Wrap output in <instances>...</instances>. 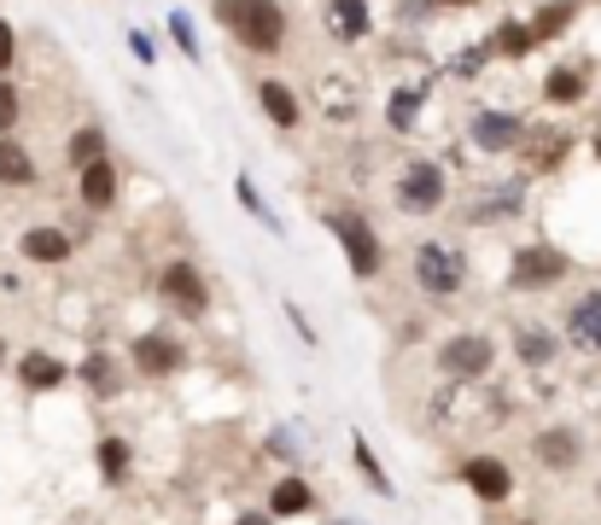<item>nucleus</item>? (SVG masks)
Listing matches in <instances>:
<instances>
[{
	"label": "nucleus",
	"instance_id": "nucleus-1",
	"mask_svg": "<svg viewBox=\"0 0 601 525\" xmlns=\"http://www.w3.org/2000/svg\"><path fill=\"white\" fill-rule=\"evenodd\" d=\"M216 12H222V24H228L234 47H246V53H257V59L286 53L292 24H286L281 0H216Z\"/></svg>",
	"mask_w": 601,
	"mask_h": 525
},
{
	"label": "nucleus",
	"instance_id": "nucleus-2",
	"mask_svg": "<svg viewBox=\"0 0 601 525\" xmlns=\"http://www.w3.org/2000/svg\"><path fill=\"white\" fill-rule=\"evenodd\" d=\"M415 286L426 298H456L461 286H468V258H461V246L421 240L415 246Z\"/></svg>",
	"mask_w": 601,
	"mask_h": 525
},
{
	"label": "nucleus",
	"instance_id": "nucleus-3",
	"mask_svg": "<svg viewBox=\"0 0 601 525\" xmlns=\"http://www.w3.org/2000/svg\"><path fill=\"white\" fill-rule=\"evenodd\" d=\"M328 228H333V240L345 246V263H351V275H356V281H374V275H380L386 246H380V234L368 228V216H356V211H333V216H328Z\"/></svg>",
	"mask_w": 601,
	"mask_h": 525
},
{
	"label": "nucleus",
	"instance_id": "nucleus-4",
	"mask_svg": "<svg viewBox=\"0 0 601 525\" xmlns=\"http://www.w3.org/2000/svg\"><path fill=\"white\" fill-rule=\"evenodd\" d=\"M398 211H409V216H433V211H444V199H450V176H444L438 164H403V176H398Z\"/></svg>",
	"mask_w": 601,
	"mask_h": 525
},
{
	"label": "nucleus",
	"instance_id": "nucleus-5",
	"mask_svg": "<svg viewBox=\"0 0 601 525\" xmlns=\"http://www.w3.org/2000/svg\"><path fill=\"white\" fill-rule=\"evenodd\" d=\"M566 269H573V258L555 246H520L514 251V269H508V286L514 293H549V286L566 281Z\"/></svg>",
	"mask_w": 601,
	"mask_h": 525
},
{
	"label": "nucleus",
	"instance_id": "nucleus-6",
	"mask_svg": "<svg viewBox=\"0 0 601 525\" xmlns=\"http://www.w3.org/2000/svg\"><path fill=\"white\" fill-rule=\"evenodd\" d=\"M158 298H164L176 315H204V310H211V286H204V269L187 263V258L164 263V269H158Z\"/></svg>",
	"mask_w": 601,
	"mask_h": 525
},
{
	"label": "nucleus",
	"instance_id": "nucleus-7",
	"mask_svg": "<svg viewBox=\"0 0 601 525\" xmlns=\"http://www.w3.org/2000/svg\"><path fill=\"white\" fill-rule=\"evenodd\" d=\"M438 368L450 380H485L496 368V338L491 333H456L438 345Z\"/></svg>",
	"mask_w": 601,
	"mask_h": 525
},
{
	"label": "nucleus",
	"instance_id": "nucleus-8",
	"mask_svg": "<svg viewBox=\"0 0 601 525\" xmlns=\"http://www.w3.org/2000/svg\"><path fill=\"white\" fill-rule=\"evenodd\" d=\"M526 129H531V123H526L520 111H496V106H485V111L468 117V141H473L479 152H520Z\"/></svg>",
	"mask_w": 601,
	"mask_h": 525
},
{
	"label": "nucleus",
	"instance_id": "nucleus-9",
	"mask_svg": "<svg viewBox=\"0 0 601 525\" xmlns=\"http://www.w3.org/2000/svg\"><path fill=\"white\" fill-rule=\"evenodd\" d=\"M531 455H538L543 473H573L584 462V432L578 427H543L531 438Z\"/></svg>",
	"mask_w": 601,
	"mask_h": 525
},
{
	"label": "nucleus",
	"instance_id": "nucleus-10",
	"mask_svg": "<svg viewBox=\"0 0 601 525\" xmlns=\"http://www.w3.org/2000/svg\"><path fill=\"white\" fill-rule=\"evenodd\" d=\"M129 362L141 368L146 380H164V374H176V368L187 362V350L176 345V338H164V333H141L134 350H129Z\"/></svg>",
	"mask_w": 601,
	"mask_h": 525
},
{
	"label": "nucleus",
	"instance_id": "nucleus-11",
	"mask_svg": "<svg viewBox=\"0 0 601 525\" xmlns=\"http://www.w3.org/2000/svg\"><path fill=\"white\" fill-rule=\"evenodd\" d=\"M257 106H263V117L274 129H298L304 123V106H298V94H292L286 76H257Z\"/></svg>",
	"mask_w": 601,
	"mask_h": 525
},
{
	"label": "nucleus",
	"instance_id": "nucleus-12",
	"mask_svg": "<svg viewBox=\"0 0 601 525\" xmlns=\"http://www.w3.org/2000/svg\"><path fill=\"white\" fill-rule=\"evenodd\" d=\"M461 479L473 485L479 502H508V497H514V473L496 462V455H473V462L461 467Z\"/></svg>",
	"mask_w": 601,
	"mask_h": 525
},
{
	"label": "nucleus",
	"instance_id": "nucleus-13",
	"mask_svg": "<svg viewBox=\"0 0 601 525\" xmlns=\"http://www.w3.org/2000/svg\"><path fill=\"white\" fill-rule=\"evenodd\" d=\"M76 193H82V205H89V211H111L117 205V164L111 158L82 164L76 169Z\"/></svg>",
	"mask_w": 601,
	"mask_h": 525
},
{
	"label": "nucleus",
	"instance_id": "nucleus-14",
	"mask_svg": "<svg viewBox=\"0 0 601 525\" xmlns=\"http://www.w3.org/2000/svg\"><path fill=\"white\" fill-rule=\"evenodd\" d=\"M328 29H333V41H368L374 36V12H368V0H328Z\"/></svg>",
	"mask_w": 601,
	"mask_h": 525
},
{
	"label": "nucleus",
	"instance_id": "nucleus-15",
	"mask_svg": "<svg viewBox=\"0 0 601 525\" xmlns=\"http://www.w3.org/2000/svg\"><path fill=\"white\" fill-rule=\"evenodd\" d=\"M566 338L584 350H601V293H584L573 310H566Z\"/></svg>",
	"mask_w": 601,
	"mask_h": 525
},
{
	"label": "nucleus",
	"instance_id": "nucleus-16",
	"mask_svg": "<svg viewBox=\"0 0 601 525\" xmlns=\"http://www.w3.org/2000/svg\"><path fill=\"white\" fill-rule=\"evenodd\" d=\"M19 251H24L30 263L54 269V263H64V258H71V234H64V228H30L24 240H19Z\"/></svg>",
	"mask_w": 601,
	"mask_h": 525
},
{
	"label": "nucleus",
	"instance_id": "nucleus-17",
	"mask_svg": "<svg viewBox=\"0 0 601 525\" xmlns=\"http://www.w3.org/2000/svg\"><path fill=\"white\" fill-rule=\"evenodd\" d=\"M0 188H36V158L12 134H0Z\"/></svg>",
	"mask_w": 601,
	"mask_h": 525
},
{
	"label": "nucleus",
	"instance_id": "nucleus-18",
	"mask_svg": "<svg viewBox=\"0 0 601 525\" xmlns=\"http://www.w3.org/2000/svg\"><path fill=\"white\" fill-rule=\"evenodd\" d=\"M514 350H520V362H531V368H549L561 357V338L555 333H543V327H514Z\"/></svg>",
	"mask_w": 601,
	"mask_h": 525
},
{
	"label": "nucleus",
	"instance_id": "nucleus-19",
	"mask_svg": "<svg viewBox=\"0 0 601 525\" xmlns=\"http://www.w3.org/2000/svg\"><path fill=\"white\" fill-rule=\"evenodd\" d=\"M19 380L30 385V392H54V385L64 380V362L47 357V350H24V357H19Z\"/></svg>",
	"mask_w": 601,
	"mask_h": 525
},
{
	"label": "nucleus",
	"instance_id": "nucleus-20",
	"mask_svg": "<svg viewBox=\"0 0 601 525\" xmlns=\"http://www.w3.org/2000/svg\"><path fill=\"white\" fill-rule=\"evenodd\" d=\"M584 94H590V82H584V71H573V64H555V71L543 76V99H549V106H578Z\"/></svg>",
	"mask_w": 601,
	"mask_h": 525
},
{
	"label": "nucleus",
	"instance_id": "nucleus-21",
	"mask_svg": "<svg viewBox=\"0 0 601 525\" xmlns=\"http://www.w3.org/2000/svg\"><path fill=\"white\" fill-rule=\"evenodd\" d=\"M316 508V490L304 485V479H281L269 490V514H286V520H298V514H310Z\"/></svg>",
	"mask_w": 601,
	"mask_h": 525
},
{
	"label": "nucleus",
	"instance_id": "nucleus-22",
	"mask_svg": "<svg viewBox=\"0 0 601 525\" xmlns=\"http://www.w3.org/2000/svg\"><path fill=\"white\" fill-rule=\"evenodd\" d=\"M64 158H71V169L106 158V129H99V123H76L71 141H64Z\"/></svg>",
	"mask_w": 601,
	"mask_h": 525
},
{
	"label": "nucleus",
	"instance_id": "nucleus-23",
	"mask_svg": "<svg viewBox=\"0 0 601 525\" xmlns=\"http://www.w3.org/2000/svg\"><path fill=\"white\" fill-rule=\"evenodd\" d=\"M496 53H508V59H526L531 53V47H538V29H531L526 19H503V24H496Z\"/></svg>",
	"mask_w": 601,
	"mask_h": 525
},
{
	"label": "nucleus",
	"instance_id": "nucleus-24",
	"mask_svg": "<svg viewBox=\"0 0 601 525\" xmlns=\"http://www.w3.org/2000/svg\"><path fill=\"white\" fill-rule=\"evenodd\" d=\"M520 199H526V188H503V193H491V199H473L468 223H496V216H514V211H520Z\"/></svg>",
	"mask_w": 601,
	"mask_h": 525
},
{
	"label": "nucleus",
	"instance_id": "nucleus-25",
	"mask_svg": "<svg viewBox=\"0 0 601 525\" xmlns=\"http://www.w3.org/2000/svg\"><path fill=\"white\" fill-rule=\"evenodd\" d=\"M421 99H426V88H398L386 99V123L398 134H409V129H415V117H421Z\"/></svg>",
	"mask_w": 601,
	"mask_h": 525
},
{
	"label": "nucleus",
	"instance_id": "nucleus-26",
	"mask_svg": "<svg viewBox=\"0 0 601 525\" xmlns=\"http://www.w3.org/2000/svg\"><path fill=\"white\" fill-rule=\"evenodd\" d=\"M99 473L117 485V479H129V438H99Z\"/></svg>",
	"mask_w": 601,
	"mask_h": 525
},
{
	"label": "nucleus",
	"instance_id": "nucleus-27",
	"mask_svg": "<svg viewBox=\"0 0 601 525\" xmlns=\"http://www.w3.org/2000/svg\"><path fill=\"white\" fill-rule=\"evenodd\" d=\"M82 380H89L99 397H111V392H117V368H111V357H106V350H94V357L82 362Z\"/></svg>",
	"mask_w": 601,
	"mask_h": 525
},
{
	"label": "nucleus",
	"instance_id": "nucleus-28",
	"mask_svg": "<svg viewBox=\"0 0 601 525\" xmlns=\"http://www.w3.org/2000/svg\"><path fill=\"white\" fill-rule=\"evenodd\" d=\"M561 24H573V0H549V7L538 12V19H531V29H538V41H549Z\"/></svg>",
	"mask_w": 601,
	"mask_h": 525
},
{
	"label": "nucleus",
	"instance_id": "nucleus-29",
	"mask_svg": "<svg viewBox=\"0 0 601 525\" xmlns=\"http://www.w3.org/2000/svg\"><path fill=\"white\" fill-rule=\"evenodd\" d=\"M169 36H176V47L187 59H199V36H193V19H187V12H169Z\"/></svg>",
	"mask_w": 601,
	"mask_h": 525
},
{
	"label": "nucleus",
	"instance_id": "nucleus-30",
	"mask_svg": "<svg viewBox=\"0 0 601 525\" xmlns=\"http://www.w3.org/2000/svg\"><path fill=\"white\" fill-rule=\"evenodd\" d=\"M12 129H19V88L0 76V134H12Z\"/></svg>",
	"mask_w": 601,
	"mask_h": 525
},
{
	"label": "nucleus",
	"instance_id": "nucleus-31",
	"mask_svg": "<svg viewBox=\"0 0 601 525\" xmlns=\"http://www.w3.org/2000/svg\"><path fill=\"white\" fill-rule=\"evenodd\" d=\"M12 64H19V29L0 19V76H12Z\"/></svg>",
	"mask_w": 601,
	"mask_h": 525
},
{
	"label": "nucleus",
	"instance_id": "nucleus-32",
	"mask_svg": "<svg viewBox=\"0 0 601 525\" xmlns=\"http://www.w3.org/2000/svg\"><path fill=\"white\" fill-rule=\"evenodd\" d=\"M234 193H239V205H246V211L257 216V223H269V228H274V216H269V205H263V199H257V188H251V181H246V176H239V181H234Z\"/></svg>",
	"mask_w": 601,
	"mask_h": 525
},
{
	"label": "nucleus",
	"instance_id": "nucleus-33",
	"mask_svg": "<svg viewBox=\"0 0 601 525\" xmlns=\"http://www.w3.org/2000/svg\"><path fill=\"white\" fill-rule=\"evenodd\" d=\"M356 467L368 473V485H380V497H391V479L380 473V462H374V455H368V444H363V438H356Z\"/></svg>",
	"mask_w": 601,
	"mask_h": 525
},
{
	"label": "nucleus",
	"instance_id": "nucleus-34",
	"mask_svg": "<svg viewBox=\"0 0 601 525\" xmlns=\"http://www.w3.org/2000/svg\"><path fill=\"white\" fill-rule=\"evenodd\" d=\"M129 53L152 64V59H158V47H152V36H146V29H129Z\"/></svg>",
	"mask_w": 601,
	"mask_h": 525
},
{
	"label": "nucleus",
	"instance_id": "nucleus-35",
	"mask_svg": "<svg viewBox=\"0 0 601 525\" xmlns=\"http://www.w3.org/2000/svg\"><path fill=\"white\" fill-rule=\"evenodd\" d=\"M234 525H269V514H239Z\"/></svg>",
	"mask_w": 601,
	"mask_h": 525
},
{
	"label": "nucleus",
	"instance_id": "nucleus-36",
	"mask_svg": "<svg viewBox=\"0 0 601 525\" xmlns=\"http://www.w3.org/2000/svg\"><path fill=\"white\" fill-rule=\"evenodd\" d=\"M438 7H473V0H438Z\"/></svg>",
	"mask_w": 601,
	"mask_h": 525
},
{
	"label": "nucleus",
	"instance_id": "nucleus-37",
	"mask_svg": "<svg viewBox=\"0 0 601 525\" xmlns=\"http://www.w3.org/2000/svg\"><path fill=\"white\" fill-rule=\"evenodd\" d=\"M0 368H7V338H0Z\"/></svg>",
	"mask_w": 601,
	"mask_h": 525
},
{
	"label": "nucleus",
	"instance_id": "nucleus-38",
	"mask_svg": "<svg viewBox=\"0 0 601 525\" xmlns=\"http://www.w3.org/2000/svg\"><path fill=\"white\" fill-rule=\"evenodd\" d=\"M333 525H356V520H333Z\"/></svg>",
	"mask_w": 601,
	"mask_h": 525
},
{
	"label": "nucleus",
	"instance_id": "nucleus-39",
	"mask_svg": "<svg viewBox=\"0 0 601 525\" xmlns=\"http://www.w3.org/2000/svg\"><path fill=\"white\" fill-rule=\"evenodd\" d=\"M596 502H601V485H596Z\"/></svg>",
	"mask_w": 601,
	"mask_h": 525
},
{
	"label": "nucleus",
	"instance_id": "nucleus-40",
	"mask_svg": "<svg viewBox=\"0 0 601 525\" xmlns=\"http://www.w3.org/2000/svg\"><path fill=\"white\" fill-rule=\"evenodd\" d=\"M596 152H601V134H596Z\"/></svg>",
	"mask_w": 601,
	"mask_h": 525
},
{
	"label": "nucleus",
	"instance_id": "nucleus-41",
	"mask_svg": "<svg viewBox=\"0 0 601 525\" xmlns=\"http://www.w3.org/2000/svg\"><path fill=\"white\" fill-rule=\"evenodd\" d=\"M520 525H531V520H520Z\"/></svg>",
	"mask_w": 601,
	"mask_h": 525
}]
</instances>
